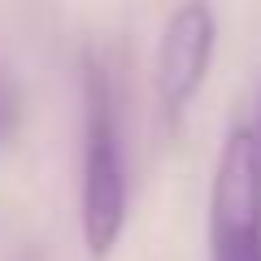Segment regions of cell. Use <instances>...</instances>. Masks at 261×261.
Returning a JSON list of instances; mask_svg holds the SVG:
<instances>
[{"label":"cell","instance_id":"obj_1","mask_svg":"<svg viewBox=\"0 0 261 261\" xmlns=\"http://www.w3.org/2000/svg\"><path fill=\"white\" fill-rule=\"evenodd\" d=\"M79 222L92 257H109L126 226V161H122L113 87L105 65L87 61L83 74V178H79Z\"/></svg>","mask_w":261,"mask_h":261},{"label":"cell","instance_id":"obj_2","mask_svg":"<svg viewBox=\"0 0 261 261\" xmlns=\"http://www.w3.org/2000/svg\"><path fill=\"white\" fill-rule=\"evenodd\" d=\"M209 261H261V140L252 122L226 130L214 161Z\"/></svg>","mask_w":261,"mask_h":261},{"label":"cell","instance_id":"obj_3","mask_svg":"<svg viewBox=\"0 0 261 261\" xmlns=\"http://www.w3.org/2000/svg\"><path fill=\"white\" fill-rule=\"evenodd\" d=\"M214 44H218V18L205 0H187L178 9H170L157 39V57H152L157 100L170 118H178L187 109V100L196 96V87L205 83Z\"/></svg>","mask_w":261,"mask_h":261},{"label":"cell","instance_id":"obj_4","mask_svg":"<svg viewBox=\"0 0 261 261\" xmlns=\"http://www.w3.org/2000/svg\"><path fill=\"white\" fill-rule=\"evenodd\" d=\"M18 122H22V87L13 70L0 61V148L18 135Z\"/></svg>","mask_w":261,"mask_h":261},{"label":"cell","instance_id":"obj_5","mask_svg":"<svg viewBox=\"0 0 261 261\" xmlns=\"http://www.w3.org/2000/svg\"><path fill=\"white\" fill-rule=\"evenodd\" d=\"M252 130H257V140H261V113H257V122H252Z\"/></svg>","mask_w":261,"mask_h":261}]
</instances>
